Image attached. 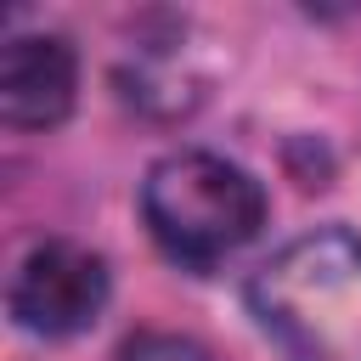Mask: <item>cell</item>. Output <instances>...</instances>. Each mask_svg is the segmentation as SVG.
<instances>
[{
    "mask_svg": "<svg viewBox=\"0 0 361 361\" xmlns=\"http://www.w3.org/2000/svg\"><path fill=\"white\" fill-rule=\"evenodd\" d=\"M107 305V265L102 254H90L85 243L51 237L39 248H28V259L11 276V316L28 333L45 338H68L85 333Z\"/></svg>",
    "mask_w": 361,
    "mask_h": 361,
    "instance_id": "3",
    "label": "cell"
},
{
    "mask_svg": "<svg viewBox=\"0 0 361 361\" xmlns=\"http://www.w3.org/2000/svg\"><path fill=\"white\" fill-rule=\"evenodd\" d=\"M141 220L175 265L209 271V265H220L226 254H237L243 243L259 237L265 186L220 152H197V147L169 152L147 169Z\"/></svg>",
    "mask_w": 361,
    "mask_h": 361,
    "instance_id": "2",
    "label": "cell"
},
{
    "mask_svg": "<svg viewBox=\"0 0 361 361\" xmlns=\"http://www.w3.org/2000/svg\"><path fill=\"white\" fill-rule=\"evenodd\" d=\"M248 305L288 361H361V237H293L254 271Z\"/></svg>",
    "mask_w": 361,
    "mask_h": 361,
    "instance_id": "1",
    "label": "cell"
},
{
    "mask_svg": "<svg viewBox=\"0 0 361 361\" xmlns=\"http://www.w3.org/2000/svg\"><path fill=\"white\" fill-rule=\"evenodd\" d=\"M118 361H214V355L186 333H135L118 350Z\"/></svg>",
    "mask_w": 361,
    "mask_h": 361,
    "instance_id": "5",
    "label": "cell"
},
{
    "mask_svg": "<svg viewBox=\"0 0 361 361\" xmlns=\"http://www.w3.org/2000/svg\"><path fill=\"white\" fill-rule=\"evenodd\" d=\"M79 62L62 34H17L0 51V118L11 130H51L73 113Z\"/></svg>",
    "mask_w": 361,
    "mask_h": 361,
    "instance_id": "4",
    "label": "cell"
}]
</instances>
